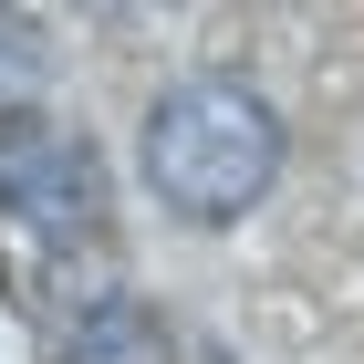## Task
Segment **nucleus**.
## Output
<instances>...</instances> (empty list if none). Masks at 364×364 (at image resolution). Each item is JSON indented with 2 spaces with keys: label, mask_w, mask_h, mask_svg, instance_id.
Masks as SVG:
<instances>
[{
  "label": "nucleus",
  "mask_w": 364,
  "mask_h": 364,
  "mask_svg": "<svg viewBox=\"0 0 364 364\" xmlns=\"http://www.w3.org/2000/svg\"><path fill=\"white\" fill-rule=\"evenodd\" d=\"M281 177V114L250 84H177L146 114V188L167 198V219L188 229H229L250 219Z\"/></svg>",
  "instance_id": "obj_1"
},
{
  "label": "nucleus",
  "mask_w": 364,
  "mask_h": 364,
  "mask_svg": "<svg viewBox=\"0 0 364 364\" xmlns=\"http://www.w3.org/2000/svg\"><path fill=\"white\" fill-rule=\"evenodd\" d=\"M0 208L31 229H53V240H84L105 219V167H94V146L53 114H0Z\"/></svg>",
  "instance_id": "obj_2"
},
{
  "label": "nucleus",
  "mask_w": 364,
  "mask_h": 364,
  "mask_svg": "<svg viewBox=\"0 0 364 364\" xmlns=\"http://www.w3.org/2000/svg\"><path fill=\"white\" fill-rule=\"evenodd\" d=\"M63 364H177V343H167V323L146 302H94L63 333Z\"/></svg>",
  "instance_id": "obj_3"
}]
</instances>
